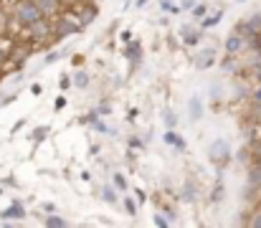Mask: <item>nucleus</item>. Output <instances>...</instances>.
Wrapping results in <instances>:
<instances>
[{
    "label": "nucleus",
    "mask_w": 261,
    "mask_h": 228,
    "mask_svg": "<svg viewBox=\"0 0 261 228\" xmlns=\"http://www.w3.org/2000/svg\"><path fill=\"white\" fill-rule=\"evenodd\" d=\"M228 157H231V145H228L226 140H213V142H211L208 160H211L213 165H223V162H228Z\"/></svg>",
    "instance_id": "f03ea898"
},
{
    "label": "nucleus",
    "mask_w": 261,
    "mask_h": 228,
    "mask_svg": "<svg viewBox=\"0 0 261 228\" xmlns=\"http://www.w3.org/2000/svg\"><path fill=\"white\" fill-rule=\"evenodd\" d=\"M239 3H246V0H239Z\"/></svg>",
    "instance_id": "2f4dec72"
},
{
    "label": "nucleus",
    "mask_w": 261,
    "mask_h": 228,
    "mask_svg": "<svg viewBox=\"0 0 261 228\" xmlns=\"http://www.w3.org/2000/svg\"><path fill=\"white\" fill-rule=\"evenodd\" d=\"M205 10H208L205 5H193V18H195V20H198V18H203V15H205Z\"/></svg>",
    "instance_id": "412c9836"
},
{
    "label": "nucleus",
    "mask_w": 261,
    "mask_h": 228,
    "mask_svg": "<svg viewBox=\"0 0 261 228\" xmlns=\"http://www.w3.org/2000/svg\"><path fill=\"white\" fill-rule=\"evenodd\" d=\"M114 185H117V188H119V190H124V185H127V183H124V178H122V175H119V172H117V175H114Z\"/></svg>",
    "instance_id": "5701e85b"
},
{
    "label": "nucleus",
    "mask_w": 261,
    "mask_h": 228,
    "mask_svg": "<svg viewBox=\"0 0 261 228\" xmlns=\"http://www.w3.org/2000/svg\"><path fill=\"white\" fill-rule=\"evenodd\" d=\"M3 26H5V18H3V10H0V31H3Z\"/></svg>",
    "instance_id": "c756f323"
},
{
    "label": "nucleus",
    "mask_w": 261,
    "mask_h": 228,
    "mask_svg": "<svg viewBox=\"0 0 261 228\" xmlns=\"http://www.w3.org/2000/svg\"><path fill=\"white\" fill-rule=\"evenodd\" d=\"M213 59H216V51H213V48H205V51L198 56V61H195V64H198V69H208Z\"/></svg>",
    "instance_id": "1a4fd4ad"
},
{
    "label": "nucleus",
    "mask_w": 261,
    "mask_h": 228,
    "mask_svg": "<svg viewBox=\"0 0 261 228\" xmlns=\"http://www.w3.org/2000/svg\"><path fill=\"white\" fill-rule=\"evenodd\" d=\"M251 99H254L256 104H261V84H259V86H256V89H254V94H251Z\"/></svg>",
    "instance_id": "b1692460"
},
{
    "label": "nucleus",
    "mask_w": 261,
    "mask_h": 228,
    "mask_svg": "<svg viewBox=\"0 0 261 228\" xmlns=\"http://www.w3.org/2000/svg\"><path fill=\"white\" fill-rule=\"evenodd\" d=\"M101 198H104L107 203H112V206H117V193H114L112 188H104V190H101Z\"/></svg>",
    "instance_id": "2eb2a0df"
},
{
    "label": "nucleus",
    "mask_w": 261,
    "mask_h": 228,
    "mask_svg": "<svg viewBox=\"0 0 261 228\" xmlns=\"http://www.w3.org/2000/svg\"><path fill=\"white\" fill-rule=\"evenodd\" d=\"M254 76H256V81L261 84V64H256V66H254Z\"/></svg>",
    "instance_id": "bb28decb"
},
{
    "label": "nucleus",
    "mask_w": 261,
    "mask_h": 228,
    "mask_svg": "<svg viewBox=\"0 0 261 228\" xmlns=\"http://www.w3.org/2000/svg\"><path fill=\"white\" fill-rule=\"evenodd\" d=\"M193 5H195L193 0H182V3H180V8H193Z\"/></svg>",
    "instance_id": "c85d7f7f"
},
{
    "label": "nucleus",
    "mask_w": 261,
    "mask_h": 228,
    "mask_svg": "<svg viewBox=\"0 0 261 228\" xmlns=\"http://www.w3.org/2000/svg\"><path fill=\"white\" fill-rule=\"evenodd\" d=\"M94 15H96V10H94L91 5H89V8H84V13H82V18H79V23H82V28L91 23V18H94Z\"/></svg>",
    "instance_id": "ddd939ff"
},
{
    "label": "nucleus",
    "mask_w": 261,
    "mask_h": 228,
    "mask_svg": "<svg viewBox=\"0 0 261 228\" xmlns=\"http://www.w3.org/2000/svg\"><path fill=\"white\" fill-rule=\"evenodd\" d=\"M221 18H223V10H218L216 15H211V18H205V20H203V28H211V26H216V23H218Z\"/></svg>",
    "instance_id": "f3484780"
},
{
    "label": "nucleus",
    "mask_w": 261,
    "mask_h": 228,
    "mask_svg": "<svg viewBox=\"0 0 261 228\" xmlns=\"http://www.w3.org/2000/svg\"><path fill=\"white\" fill-rule=\"evenodd\" d=\"M249 226L261 228V208H259V211H254V213H251V218H249Z\"/></svg>",
    "instance_id": "aec40b11"
},
{
    "label": "nucleus",
    "mask_w": 261,
    "mask_h": 228,
    "mask_svg": "<svg viewBox=\"0 0 261 228\" xmlns=\"http://www.w3.org/2000/svg\"><path fill=\"white\" fill-rule=\"evenodd\" d=\"M170 221L168 218H163V216H155V226H168Z\"/></svg>",
    "instance_id": "a878e982"
},
{
    "label": "nucleus",
    "mask_w": 261,
    "mask_h": 228,
    "mask_svg": "<svg viewBox=\"0 0 261 228\" xmlns=\"http://www.w3.org/2000/svg\"><path fill=\"white\" fill-rule=\"evenodd\" d=\"M182 41L188 43V46H193V43H198L200 41V31H193V28H182Z\"/></svg>",
    "instance_id": "f8f14e48"
},
{
    "label": "nucleus",
    "mask_w": 261,
    "mask_h": 228,
    "mask_svg": "<svg viewBox=\"0 0 261 228\" xmlns=\"http://www.w3.org/2000/svg\"><path fill=\"white\" fill-rule=\"evenodd\" d=\"M165 122H168V127H175V114L173 112H165Z\"/></svg>",
    "instance_id": "393cba45"
},
{
    "label": "nucleus",
    "mask_w": 261,
    "mask_h": 228,
    "mask_svg": "<svg viewBox=\"0 0 261 228\" xmlns=\"http://www.w3.org/2000/svg\"><path fill=\"white\" fill-rule=\"evenodd\" d=\"M36 3H38V8H41L43 15H51V13L59 10V0H36Z\"/></svg>",
    "instance_id": "9d476101"
},
{
    "label": "nucleus",
    "mask_w": 261,
    "mask_h": 228,
    "mask_svg": "<svg viewBox=\"0 0 261 228\" xmlns=\"http://www.w3.org/2000/svg\"><path fill=\"white\" fill-rule=\"evenodd\" d=\"M236 33H241L244 38H251V36H256L261 31V13H254L251 18H246V20H241L236 28H233Z\"/></svg>",
    "instance_id": "7ed1b4c3"
},
{
    "label": "nucleus",
    "mask_w": 261,
    "mask_h": 228,
    "mask_svg": "<svg viewBox=\"0 0 261 228\" xmlns=\"http://www.w3.org/2000/svg\"><path fill=\"white\" fill-rule=\"evenodd\" d=\"M246 51V38L241 36V33H231L228 38H226V54L228 56H239V54H244Z\"/></svg>",
    "instance_id": "20e7f679"
},
{
    "label": "nucleus",
    "mask_w": 261,
    "mask_h": 228,
    "mask_svg": "<svg viewBox=\"0 0 261 228\" xmlns=\"http://www.w3.org/2000/svg\"><path fill=\"white\" fill-rule=\"evenodd\" d=\"M25 216V211H23V206L20 203H13L8 211H3L0 213V218H5V221H10V218H23Z\"/></svg>",
    "instance_id": "0eeeda50"
},
{
    "label": "nucleus",
    "mask_w": 261,
    "mask_h": 228,
    "mask_svg": "<svg viewBox=\"0 0 261 228\" xmlns=\"http://www.w3.org/2000/svg\"><path fill=\"white\" fill-rule=\"evenodd\" d=\"M28 31H31V36L36 38V41H41V38H46L48 33H51V23L46 20V15L43 18H38L36 23H31L28 26Z\"/></svg>",
    "instance_id": "39448f33"
},
{
    "label": "nucleus",
    "mask_w": 261,
    "mask_h": 228,
    "mask_svg": "<svg viewBox=\"0 0 261 228\" xmlns=\"http://www.w3.org/2000/svg\"><path fill=\"white\" fill-rule=\"evenodd\" d=\"M38 18H43V13H41V8H38V3L36 0H20V3H15V20L20 23V26H31V23H36Z\"/></svg>",
    "instance_id": "f257e3e1"
},
{
    "label": "nucleus",
    "mask_w": 261,
    "mask_h": 228,
    "mask_svg": "<svg viewBox=\"0 0 261 228\" xmlns=\"http://www.w3.org/2000/svg\"><path fill=\"white\" fill-rule=\"evenodd\" d=\"M127 211H129V216H135V203L132 200H127Z\"/></svg>",
    "instance_id": "cd10ccee"
},
{
    "label": "nucleus",
    "mask_w": 261,
    "mask_h": 228,
    "mask_svg": "<svg viewBox=\"0 0 261 228\" xmlns=\"http://www.w3.org/2000/svg\"><path fill=\"white\" fill-rule=\"evenodd\" d=\"M249 188H261V165H254L249 170Z\"/></svg>",
    "instance_id": "9b49d317"
},
{
    "label": "nucleus",
    "mask_w": 261,
    "mask_h": 228,
    "mask_svg": "<svg viewBox=\"0 0 261 228\" xmlns=\"http://www.w3.org/2000/svg\"><path fill=\"white\" fill-rule=\"evenodd\" d=\"M36 132H38V135H36V137H33V140H36V142H41V140H43V137H46V132H48V127H38V130H36Z\"/></svg>",
    "instance_id": "4be33fe9"
},
{
    "label": "nucleus",
    "mask_w": 261,
    "mask_h": 228,
    "mask_svg": "<svg viewBox=\"0 0 261 228\" xmlns=\"http://www.w3.org/2000/svg\"><path fill=\"white\" fill-rule=\"evenodd\" d=\"M46 226L61 228V226H66V221H64V218H59V216H51V218H46Z\"/></svg>",
    "instance_id": "6ab92c4d"
},
{
    "label": "nucleus",
    "mask_w": 261,
    "mask_h": 228,
    "mask_svg": "<svg viewBox=\"0 0 261 228\" xmlns=\"http://www.w3.org/2000/svg\"><path fill=\"white\" fill-rule=\"evenodd\" d=\"M200 117H203V102L198 96H190V119L198 122Z\"/></svg>",
    "instance_id": "6e6552de"
},
{
    "label": "nucleus",
    "mask_w": 261,
    "mask_h": 228,
    "mask_svg": "<svg viewBox=\"0 0 261 228\" xmlns=\"http://www.w3.org/2000/svg\"><path fill=\"white\" fill-rule=\"evenodd\" d=\"M160 8H165V10H168V13H173V15L180 13V5H175V3H170V0H160Z\"/></svg>",
    "instance_id": "a211bd4d"
},
{
    "label": "nucleus",
    "mask_w": 261,
    "mask_h": 228,
    "mask_svg": "<svg viewBox=\"0 0 261 228\" xmlns=\"http://www.w3.org/2000/svg\"><path fill=\"white\" fill-rule=\"evenodd\" d=\"M165 142H170V145H173V147H177V150H182V147H185V142H182L180 137H175L173 132H168V135H165Z\"/></svg>",
    "instance_id": "dca6fc26"
},
{
    "label": "nucleus",
    "mask_w": 261,
    "mask_h": 228,
    "mask_svg": "<svg viewBox=\"0 0 261 228\" xmlns=\"http://www.w3.org/2000/svg\"><path fill=\"white\" fill-rule=\"evenodd\" d=\"M79 31H82V23L79 20H59L56 38H64V36H71V33H79Z\"/></svg>",
    "instance_id": "423d86ee"
},
{
    "label": "nucleus",
    "mask_w": 261,
    "mask_h": 228,
    "mask_svg": "<svg viewBox=\"0 0 261 228\" xmlns=\"http://www.w3.org/2000/svg\"><path fill=\"white\" fill-rule=\"evenodd\" d=\"M256 43H259V48H261V31L256 33Z\"/></svg>",
    "instance_id": "7c9ffc66"
},
{
    "label": "nucleus",
    "mask_w": 261,
    "mask_h": 228,
    "mask_svg": "<svg viewBox=\"0 0 261 228\" xmlns=\"http://www.w3.org/2000/svg\"><path fill=\"white\" fill-rule=\"evenodd\" d=\"M74 84H76L79 89H87V84H89L87 71H76V74H74Z\"/></svg>",
    "instance_id": "4468645a"
}]
</instances>
